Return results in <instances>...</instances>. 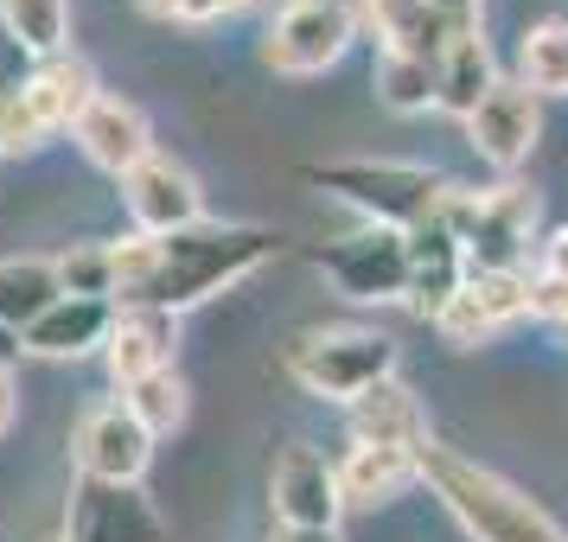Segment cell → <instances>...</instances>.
I'll return each instance as SVG.
<instances>
[{"label": "cell", "mask_w": 568, "mask_h": 542, "mask_svg": "<svg viewBox=\"0 0 568 542\" xmlns=\"http://www.w3.org/2000/svg\"><path fill=\"white\" fill-rule=\"evenodd\" d=\"M282 256V236L262 224H192L173 236H122L109 243V300L115 307H154L180 319L211 294L256 275L262 262Z\"/></svg>", "instance_id": "6da1fadb"}, {"label": "cell", "mask_w": 568, "mask_h": 542, "mask_svg": "<svg viewBox=\"0 0 568 542\" xmlns=\"http://www.w3.org/2000/svg\"><path fill=\"white\" fill-rule=\"evenodd\" d=\"M415 472L454 511L473 542H568V530L542 511L530 491H517L511 479H498L491 466L466 460L460 447H440L435 434L415 447Z\"/></svg>", "instance_id": "7a4b0ae2"}, {"label": "cell", "mask_w": 568, "mask_h": 542, "mask_svg": "<svg viewBox=\"0 0 568 542\" xmlns=\"http://www.w3.org/2000/svg\"><path fill=\"white\" fill-rule=\"evenodd\" d=\"M307 185L345 198L352 211H364L371 224L384 231H422L435 224L454 180H440L435 166H415V160H326V166H307Z\"/></svg>", "instance_id": "3957f363"}, {"label": "cell", "mask_w": 568, "mask_h": 542, "mask_svg": "<svg viewBox=\"0 0 568 542\" xmlns=\"http://www.w3.org/2000/svg\"><path fill=\"white\" fill-rule=\"evenodd\" d=\"M435 224L454 231L466 256V275H505V268H530V231H537V192L530 185H486V192H466L454 185Z\"/></svg>", "instance_id": "277c9868"}, {"label": "cell", "mask_w": 568, "mask_h": 542, "mask_svg": "<svg viewBox=\"0 0 568 542\" xmlns=\"http://www.w3.org/2000/svg\"><path fill=\"white\" fill-rule=\"evenodd\" d=\"M97 71L78 52H58L32 64L20 83H0V154H32L52 134H64L83 109L97 103Z\"/></svg>", "instance_id": "5b68a950"}, {"label": "cell", "mask_w": 568, "mask_h": 542, "mask_svg": "<svg viewBox=\"0 0 568 542\" xmlns=\"http://www.w3.org/2000/svg\"><path fill=\"white\" fill-rule=\"evenodd\" d=\"M282 364L307 396L352 402L371 384L396 377V338L371 333V326H307L282 345Z\"/></svg>", "instance_id": "8992f818"}, {"label": "cell", "mask_w": 568, "mask_h": 542, "mask_svg": "<svg viewBox=\"0 0 568 542\" xmlns=\"http://www.w3.org/2000/svg\"><path fill=\"white\" fill-rule=\"evenodd\" d=\"M352 39H358V7L352 0H287L262 32V58L282 78H320L345 58Z\"/></svg>", "instance_id": "52a82bcc"}, {"label": "cell", "mask_w": 568, "mask_h": 542, "mask_svg": "<svg viewBox=\"0 0 568 542\" xmlns=\"http://www.w3.org/2000/svg\"><path fill=\"white\" fill-rule=\"evenodd\" d=\"M313 262H320V275L345 300H364V307H384V300H403L409 294V236L384 231V224H364V231L338 236Z\"/></svg>", "instance_id": "ba28073f"}, {"label": "cell", "mask_w": 568, "mask_h": 542, "mask_svg": "<svg viewBox=\"0 0 568 542\" xmlns=\"http://www.w3.org/2000/svg\"><path fill=\"white\" fill-rule=\"evenodd\" d=\"M268 504L282 530H338L345 498H338V466L313 440H287L275 472H268Z\"/></svg>", "instance_id": "9c48e42d"}, {"label": "cell", "mask_w": 568, "mask_h": 542, "mask_svg": "<svg viewBox=\"0 0 568 542\" xmlns=\"http://www.w3.org/2000/svg\"><path fill=\"white\" fill-rule=\"evenodd\" d=\"M64 542H166V517L141 485L78 479L64 511Z\"/></svg>", "instance_id": "30bf717a"}, {"label": "cell", "mask_w": 568, "mask_h": 542, "mask_svg": "<svg viewBox=\"0 0 568 542\" xmlns=\"http://www.w3.org/2000/svg\"><path fill=\"white\" fill-rule=\"evenodd\" d=\"M71 453H78V479H103V485H141V472H148V460H154V434H148V428L129 415V402L115 396V402L83 409Z\"/></svg>", "instance_id": "8fae6325"}, {"label": "cell", "mask_w": 568, "mask_h": 542, "mask_svg": "<svg viewBox=\"0 0 568 542\" xmlns=\"http://www.w3.org/2000/svg\"><path fill=\"white\" fill-rule=\"evenodd\" d=\"M115 185H122V205H129V217H134V236H173V231L205 224V192H199V180L185 173L180 160L148 154Z\"/></svg>", "instance_id": "7c38bea8"}, {"label": "cell", "mask_w": 568, "mask_h": 542, "mask_svg": "<svg viewBox=\"0 0 568 542\" xmlns=\"http://www.w3.org/2000/svg\"><path fill=\"white\" fill-rule=\"evenodd\" d=\"M466 141H473V154L491 160L498 173H517L542 141V103L517 78H498L486 96H479V109L466 115Z\"/></svg>", "instance_id": "4fadbf2b"}, {"label": "cell", "mask_w": 568, "mask_h": 542, "mask_svg": "<svg viewBox=\"0 0 568 542\" xmlns=\"http://www.w3.org/2000/svg\"><path fill=\"white\" fill-rule=\"evenodd\" d=\"M530 294H537V275L530 268H505V275H466L460 294L435 313V333L447 345H479V338L505 333L511 319L530 313Z\"/></svg>", "instance_id": "5bb4252c"}, {"label": "cell", "mask_w": 568, "mask_h": 542, "mask_svg": "<svg viewBox=\"0 0 568 542\" xmlns=\"http://www.w3.org/2000/svg\"><path fill=\"white\" fill-rule=\"evenodd\" d=\"M71 141L83 147L90 166H103L109 180L134 173L141 160L154 154V129H148V115H141L134 103H122V96H97V103L71 122Z\"/></svg>", "instance_id": "9a60e30c"}, {"label": "cell", "mask_w": 568, "mask_h": 542, "mask_svg": "<svg viewBox=\"0 0 568 542\" xmlns=\"http://www.w3.org/2000/svg\"><path fill=\"white\" fill-rule=\"evenodd\" d=\"M173 351H180V319L173 313H154V307H115V326H109V377L115 389L141 384L154 370H173Z\"/></svg>", "instance_id": "2e32d148"}, {"label": "cell", "mask_w": 568, "mask_h": 542, "mask_svg": "<svg viewBox=\"0 0 568 542\" xmlns=\"http://www.w3.org/2000/svg\"><path fill=\"white\" fill-rule=\"evenodd\" d=\"M115 326V300H83V294H58L52 307L20 333V351L32 358H90L109 345Z\"/></svg>", "instance_id": "e0dca14e"}, {"label": "cell", "mask_w": 568, "mask_h": 542, "mask_svg": "<svg viewBox=\"0 0 568 542\" xmlns=\"http://www.w3.org/2000/svg\"><path fill=\"white\" fill-rule=\"evenodd\" d=\"M345 421H352V447H422L428 440V415L403 377H384L364 396H352Z\"/></svg>", "instance_id": "ac0fdd59"}, {"label": "cell", "mask_w": 568, "mask_h": 542, "mask_svg": "<svg viewBox=\"0 0 568 542\" xmlns=\"http://www.w3.org/2000/svg\"><path fill=\"white\" fill-rule=\"evenodd\" d=\"M358 20L377 39H384V52H409V58H435L454 45V39H473V32H460L447 13H440L435 0H364Z\"/></svg>", "instance_id": "d6986e66"}, {"label": "cell", "mask_w": 568, "mask_h": 542, "mask_svg": "<svg viewBox=\"0 0 568 542\" xmlns=\"http://www.w3.org/2000/svg\"><path fill=\"white\" fill-rule=\"evenodd\" d=\"M466 282V256L460 243H454V231L447 224H422V231H409V300L422 319H435L454 294H460Z\"/></svg>", "instance_id": "ffe728a7"}, {"label": "cell", "mask_w": 568, "mask_h": 542, "mask_svg": "<svg viewBox=\"0 0 568 542\" xmlns=\"http://www.w3.org/2000/svg\"><path fill=\"white\" fill-rule=\"evenodd\" d=\"M415 447H352L338 460V498L345 504H384L403 485H415Z\"/></svg>", "instance_id": "44dd1931"}, {"label": "cell", "mask_w": 568, "mask_h": 542, "mask_svg": "<svg viewBox=\"0 0 568 542\" xmlns=\"http://www.w3.org/2000/svg\"><path fill=\"white\" fill-rule=\"evenodd\" d=\"M371 90L389 115H428V109H440V64L409 52H377Z\"/></svg>", "instance_id": "7402d4cb"}, {"label": "cell", "mask_w": 568, "mask_h": 542, "mask_svg": "<svg viewBox=\"0 0 568 542\" xmlns=\"http://www.w3.org/2000/svg\"><path fill=\"white\" fill-rule=\"evenodd\" d=\"M58 294H64V287H58L52 256H7L0 262V326H7V333H27Z\"/></svg>", "instance_id": "603a6c76"}, {"label": "cell", "mask_w": 568, "mask_h": 542, "mask_svg": "<svg viewBox=\"0 0 568 542\" xmlns=\"http://www.w3.org/2000/svg\"><path fill=\"white\" fill-rule=\"evenodd\" d=\"M0 32L32 64H45V58L71 52V0H0Z\"/></svg>", "instance_id": "cb8c5ba5"}, {"label": "cell", "mask_w": 568, "mask_h": 542, "mask_svg": "<svg viewBox=\"0 0 568 542\" xmlns=\"http://www.w3.org/2000/svg\"><path fill=\"white\" fill-rule=\"evenodd\" d=\"M491 83H498V58H491L486 32L454 39V45L440 52V109H447V115H460V122H466Z\"/></svg>", "instance_id": "d4e9b609"}, {"label": "cell", "mask_w": 568, "mask_h": 542, "mask_svg": "<svg viewBox=\"0 0 568 542\" xmlns=\"http://www.w3.org/2000/svg\"><path fill=\"white\" fill-rule=\"evenodd\" d=\"M517 83L530 96H568V20H537L517 39Z\"/></svg>", "instance_id": "484cf974"}, {"label": "cell", "mask_w": 568, "mask_h": 542, "mask_svg": "<svg viewBox=\"0 0 568 542\" xmlns=\"http://www.w3.org/2000/svg\"><path fill=\"white\" fill-rule=\"evenodd\" d=\"M122 402H129V415L148 428V434H180V421H185V384H180V370H154V377H141V384L122 389Z\"/></svg>", "instance_id": "4316f807"}, {"label": "cell", "mask_w": 568, "mask_h": 542, "mask_svg": "<svg viewBox=\"0 0 568 542\" xmlns=\"http://www.w3.org/2000/svg\"><path fill=\"white\" fill-rule=\"evenodd\" d=\"M58 268V287L64 294H83V300H109V243H83V249H64V256H52Z\"/></svg>", "instance_id": "83f0119b"}, {"label": "cell", "mask_w": 568, "mask_h": 542, "mask_svg": "<svg viewBox=\"0 0 568 542\" xmlns=\"http://www.w3.org/2000/svg\"><path fill=\"white\" fill-rule=\"evenodd\" d=\"M530 313L568 333V282H537V294H530Z\"/></svg>", "instance_id": "f1b7e54d"}, {"label": "cell", "mask_w": 568, "mask_h": 542, "mask_svg": "<svg viewBox=\"0 0 568 542\" xmlns=\"http://www.w3.org/2000/svg\"><path fill=\"white\" fill-rule=\"evenodd\" d=\"M537 282H568V224L549 243H542V256H537Z\"/></svg>", "instance_id": "f546056e"}, {"label": "cell", "mask_w": 568, "mask_h": 542, "mask_svg": "<svg viewBox=\"0 0 568 542\" xmlns=\"http://www.w3.org/2000/svg\"><path fill=\"white\" fill-rule=\"evenodd\" d=\"M13 409H20V384H13V370H0V434L13 428Z\"/></svg>", "instance_id": "4dcf8cb0"}, {"label": "cell", "mask_w": 568, "mask_h": 542, "mask_svg": "<svg viewBox=\"0 0 568 542\" xmlns=\"http://www.w3.org/2000/svg\"><path fill=\"white\" fill-rule=\"evenodd\" d=\"M148 20H180V0H134Z\"/></svg>", "instance_id": "1f68e13d"}, {"label": "cell", "mask_w": 568, "mask_h": 542, "mask_svg": "<svg viewBox=\"0 0 568 542\" xmlns=\"http://www.w3.org/2000/svg\"><path fill=\"white\" fill-rule=\"evenodd\" d=\"M275 542H338V530H282Z\"/></svg>", "instance_id": "d6a6232c"}, {"label": "cell", "mask_w": 568, "mask_h": 542, "mask_svg": "<svg viewBox=\"0 0 568 542\" xmlns=\"http://www.w3.org/2000/svg\"><path fill=\"white\" fill-rule=\"evenodd\" d=\"M0 160H7V154H0Z\"/></svg>", "instance_id": "836d02e7"}]
</instances>
